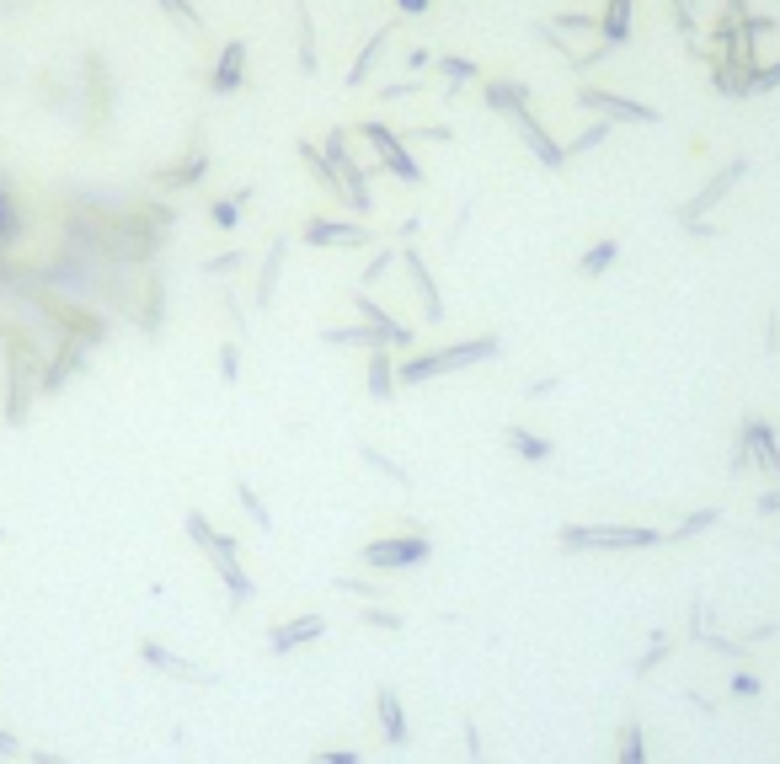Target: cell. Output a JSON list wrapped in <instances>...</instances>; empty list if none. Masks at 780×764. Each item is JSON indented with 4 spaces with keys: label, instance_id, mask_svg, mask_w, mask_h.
Instances as JSON below:
<instances>
[{
    "label": "cell",
    "instance_id": "40",
    "mask_svg": "<svg viewBox=\"0 0 780 764\" xmlns=\"http://www.w3.org/2000/svg\"><path fill=\"white\" fill-rule=\"evenodd\" d=\"M743 86H748V97H754V91H770V86H780V65H770V70H754Z\"/></svg>",
    "mask_w": 780,
    "mask_h": 764
},
{
    "label": "cell",
    "instance_id": "16",
    "mask_svg": "<svg viewBox=\"0 0 780 764\" xmlns=\"http://www.w3.org/2000/svg\"><path fill=\"white\" fill-rule=\"evenodd\" d=\"M396 391H401V374H396V364H390V348H374L369 353V396L390 401Z\"/></svg>",
    "mask_w": 780,
    "mask_h": 764
},
{
    "label": "cell",
    "instance_id": "33",
    "mask_svg": "<svg viewBox=\"0 0 780 764\" xmlns=\"http://www.w3.org/2000/svg\"><path fill=\"white\" fill-rule=\"evenodd\" d=\"M204 177V155H193V161H182V166H171L161 182H171V187H187V182H198Z\"/></svg>",
    "mask_w": 780,
    "mask_h": 764
},
{
    "label": "cell",
    "instance_id": "48",
    "mask_svg": "<svg viewBox=\"0 0 780 764\" xmlns=\"http://www.w3.org/2000/svg\"><path fill=\"white\" fill-rule=\"evenodd\" d=\"M0 540H6V529H0Z\"/></svg>",
    "mask_w": 780,
    "mask_h": 764
},
{
    "label": "cell",
    "instance_id": "24",
    "mask_svg": "<svg viewBox=\"0 0 780 764\" xmlns=\"http://www.w3.org/2000/svg\"><path fill=\"white\" fill-rule=\"evenodd\" d=\"M631 33V0H610V17L599 22V38H604V49H610V43H620Z\"/></svg>",
    "mask_w": 780,
    "mask_h": 764
},
{
    "label": "cell",
    "instance_id": "49",
    "mask_svg": "<svg viewBox=\"0 0 780 764\" xmlns=\"http://www.w3.org/2000/svg\"><path fill=\"white\" fill-rule=\"evenodd\" d=\"M0 764H6V759H0Z\"/></svg>",
    "mask_w": 780,
    "mask_h": 764
},
{
    "label": "cell",
    "instance_id": "12",
    "mask_svg": "<svg viewBox=\"0 0 780 764\" xmlns=\"http://www.w3.org/2000/svg\"><path fill=\"white\" fill-rule=\"evenodd\" d=\"M583 107H594V113H604V118H626V123H658V107L615 97V91H599V86H583Z\"/></svg>",
    "mask_w": 780,
    "mask_h": 764
},
{
    "label": "cell",
    "instance_id": "4",
    "mask_svg": "<svg viewBox=\"0 0 780 764\" xmlns=\"http://www.w3.org/2000/svg\"><path fill=\"white\" fill-rule=\"evenodd\" d=\"M732 471H764V476H780V444H775V428L764 423V417H743L738 449H732Z\"/></svg>",
    "mask_w": 780,
    "mask_h": 764
},
{
    "label": "cell",
    "instance_id": "3",
    "mask_svg": "<svg viewBox=\"0 0 780 764\" xmlns=\"http://www.w3.org/2000/svg\"><path fill=\"white\" fill-rule=\"evenodd\" d=\"M428 556H433V540L423 535V529H407V535H380V540H369L364 551H358V561H364L369 572H407V567H423Z\"/></svg>",
    "mask_w": 780,
    "mask_h": 764
},
{
    "label": "cell",
    "instance_id": "18",
    "mask_svg": "<svg viewBox=\"0 0 780 764\" xmlns=\"http://www.w3.org/2000/svg\"><path fill=\"white\" fill-rule=\"evenodd\" d=\"M615 764H647V732H642V722H620V732H615Z\"/></svg>",
    "mask_w": 780,
    "mask_h": 764
},
{
    "label": "cell",
    "instance_id": "23",
    "mask_svg": "<svg viewBox=\"0 0 780 764\" xmlns=\"http://www.w3.org/2000/svg\"><path fill=\"white\" fill-rule=\"evenodd\" d=\"M487 102L497 107V113H524V107H529V91L513 86V81H492V86H487Z\"/></svg>",
    "mask_w": 780,
    "mask_h": 764
},
{
    "label": "cell",
    "instance_id": "32",
    "mask_svg": "<svg viewBox=\"0 0 780 764\" xmlns=\"http://www.w3.org/2000/svg\"><path fill=\"white\" fill-rule=\"evenodd\" d=\"M300 65H305V75L316 70V33H310V11L300 6Z\"/></svg>",
    "mask_w": 780,
    "mask_h": 764
},
{
    "label": "cell",
    "instance_id": "5",
    "mask_svg": "<svg viewBox=\"0 0 780 764\" xmlns=\"http://www.w3.org/2000/svg\"><path fill=\"white\" fill-rule=\"evenodd\" d=\"M332 348H412V326H401V321H390V326H326L321 332Z\"/></svg>",
    "mask_w": 780,
    "mask_h": 764
},
{
    "label": "cell",
    "instance_id": "36",
    "mask_svg": "<svg viewBox=\"0 0 780 764\" xmlns=\"http://www.w3.org/2000/svg\"><path fill=\"white\" fill-rule=\"evenodd\" d=\"M727 690H732V695H743V700H754V695L764 690V684H759V674H748V668H738V674L727 679Z\"/></svg>",
    "mask_w": 780,
    "mask_h": 764
},
{
    "label": "cell",
    "instance_id": "8",
    "mask_svg": "<svg viewBox=\"0 0 780 764\" xmlns=\"http://www.w3.org/2000/svg\"><path fill=\"white\" fill-rule=\"evenodd\" d=\"M326 636V615H294V620H278V626L268 631V652L273 658H289V652H300V647H310V642H321Z\"/></svg>",
    "mask_w": 780,
    "mask_h": 764
},
{
    "label": "cell",
    "instance_id": "21",
    "mask_svg": "<svg viewBox=\"0 0 780 764\" xmlns=\"http://www.w3.org/2000/svg\"><path fill=\"white\" fill-rule=\"evenodd\" d=\"M668 658H674V636H668V631H652V642H647V652H642V658L631 663V674H636V679H647L652 668H663Z\"/></svg>",
    "mask_w": 780,
    "mask_h": 764
},
{
    "label": "cell",
    "instance_id": "38",
    "mask_svg": "<svg viewBox=\"0 0 780 764\" xmlns=\"http://www.w3.org/2000/svg\"><path fill=\"white\" fill-rule=\"evenodd\" d=\"M465 754H471V764H492L487 759V743H481V732H476V716L465 722Z\"/></svg>",
    "mask_w": 780,
    "mask_h": 764
},
{
    "label": "cell",
    "instance_id": "27",
    "mask_svg": "<svg viewBox=\"0 0 780 764\" xmlns=\"http://www.w3.org/2000/svg\"><path fill=\"white\" fill-rule=\"evenodd\" d=\"M332 588H337V594H353L358 604H385V599H390L385 588H380V583H369V578H337Z\"/></svg>",
    "mask_w": 780,
    "mask_h": 764
},
{
    "label": "cell",
    "instance_id": "45",
    "mask_svg": "<svg viewBox=\"0 0 780 764\" xmlns=\"http://www.w3.org/2000/svg\"><path fill=\"white\" fill-rule=\"evenodd\" d=\"M764 519H770V513H780V487H770V492H759V503H754Z\"/></svg>",
    "mask_w": 780,
    "mask_h": 764
},
{
    "label": "cell",
    "instance_id": "26",
    "mask_svg": "<svg viewBox=\"0 0 780 764\" xmlns=\"http://www.w3.org/2000/svg\"><path fill=\"white\" fill-rule=\"evenodd\" d=\"M358 626H369V631H401V626H407V615L390 610V604H364V610H358Z\"/></svg>",
    "mask_w": 780,
    "mask_h": 764
},
{
    "label": "cell",
    "instance_id": "13",
    "mask_svg": "<svg viewBox=\"0 0 780 764\" xmlns=\"http://www.w3.org/2000/svg\"><path fill=\"white\" fill-rule=\"evenodd\" d=\"M369 230L358 220H305V246H364Z\"/></svg>",
    "mask_w": 780,
    "mask_h": 764
},
{
    "label": "cell",
    "instance_id": "1",
    "mask_svg": "<svg viewBox=\"0 0 780 764\" xmlns=\"http://www.w3.org/2000/svg\"><path fill=\"white\" fill-rule=\"evenodd\" d=\"M497 353H503V337H497V332H481V337L449 342V348H433V353H412L396 374H401V385H428V380H439V374L487 364V358H497Z\"/></svg>",
    "mask_w": 780,
    "mask_h": 764
},
{
    "label": "cell",
    "instance_id": "44",
    "mask_svg": "<svg viewBox=\"0 0 780 764\" xmlns=\"http://www.w3.org/2000/svg\"><path fill=\"white\" fill-rule=\"evenodd\" d=\"M22 759H27V764H75V759H65V754H54V748H27Z\"/></svg>",
    "mask_w": 780,
    "mask_h": 764
},
{
    "label": "cell",
    "instance_id": "25",
    "mask_svg": "<svg viewBox=\"0 0 780 764\" xmlns=\"http://www.w3.org/2000/svg\"><path fill=\"white\" fill-rule=\"evenodd\" d=\"M236 503L246 508V519H252V524L262 529V535H268V529H273V513H268V503H262V497H257V487H252V481H236Z\"/></svg>",
    "mask_w": 780,
    "mask_h": 764
},
{
    "label": "cell",
    "instance_id": "6",
    "mask_svg": "<svg viewBox=\"0 0 780 764\" xmlns=\"http://www.w3.org/2000/svg\"><path fill=\"white\" fill-rule=\"evenodd\" d=\"M209 561H214V572H220V583H225V594H230V604H252L257 599V583L246 578V567H241V545H236V535H220L209 545Z\"/></svg>",
    "mask_w": 780,
    "mask_h": 764
},
{
    "label": "cell",
    "instance_id": "39",
    "mask_svg": "<svg viewBox=\"0 0 780 764\" xmlns=\"http://www.w3.org/2000/svg\"><path fill=\"white\" fill-rule=\"evenodd\" d=\"M220 374H225L230 385L241 380V348H236V342H225V348H220Z\"/></svg>",
    "mask_w": 780,
    "mask_h": 764
},
{
    "label": "cell",
    "instance_id": "2",
    "mask_svg": "<svg viewBox=\"0 0 780 764\" xmlns=\"http://www.w3.org/2000/svg\"><path fill=\"white\" fill-rule=\"evenodd\" d=\"M561 551H647V545H668V529L652 524H567L556 535Z\"/></svg>",
    "mask_w": 780,
    "mask_h": 764
},
{
    "label": "cell",
    "instance_id": "7",
    "mask_svg": "<svg viewBox=\"0 0 780 764\" xmlns=\"http://www.w3.org/2000/svg\"><path fill=\"white\" fill-rule=\"evenodd\" d=\"M748 177V161H743V155H738V161H727L722 171H716V177L706 182V187H700V193L690 198V204H679V225H695V220H706V214L716 209V204H722V198L732 193V187H738Z\"/></svg>",
    "mask_w": 780,
    "mask_h": 764
},
{
    "label": "cell",
    "instance_id": "37",
    "mask_svg": "<svg viewBox=\"0 0 780 764\" xmlns=\"http://www.w3.org/2000/svg\"><path fill=\"white\" fill-rule=\"evenodd\" d=\"M310 764H364L358 748H321V754H310Z\"/></svg>",
    "mask_w": 780,
    "mask_h": 764
},
{
    "label": "cell",
    "instance_id": "15",
    "mask_svg": "<svg viewBox=\"0 0 780 764\" xmlns=\"http://www.w3.org/2000/svg\"><path fill=\"white\" fill-rule=\"evenodd\" d=\"M503 444H508L519 460H529V465H545V460L556 455V444L545 439V433H529V428H519V423H513V428L503 433Z\"/></svg>",
    "mask_w": 780,
    "mask_h": 764
},
{
    "label": "cell",
    "instance_id": "46",
    "mask_svg": "<svg viewBox=\"0 0 780 764\" xmlns=\"http://www.w3.org/2000/svg\"><path fill=\"white\" fill-rule=\"evenodd\" d=\"M556 385H561V374H540V380H535V385H529V396H551V391H556Z\"/></svg>",
    "mask_w": 780,
    "mask_h": 764
},
{
    "label": "cell",
    "instance_id": "35",
    "mask_svg": "<svg viewBox=\"0 0 780 764\" xmlns=\"http://www.w3.org/2000/svg\"><path fill=\"white\" fill-rule=\"evenodd\" d=\"M236 214H241V198H214L209 220H214V225H220V230H230V225H236Z\"/></svg>",
    "mask_w": 780,
    "mask_h": 764
},
{
    "label": "cell",
    "instance_id": "43",
    "mask_svg": "<svg viewBox=\"0 0 780 764\" xmlns=\"http://www.w3.org/2000/svg\"><path fill=\"white\" fill-rule=\"evenodd\" d=\"M241 268V252H225V257H209L204 273H236Z\"/></svg>",
    "mask_w": 780,
    "mask_h": 764
},
{
    "label": "cell",
    "instance_id": "30",
    "mask_svg": "<svg viewBox=\"0 0 780 764\" xmlns=\"http://www.w3.org/2000/svg\"><path fill=\"white\" fill-rule=\"evenodd\" d=\"M433 70H444L449 81H471V75H476V65H471L465 54H444V59H433Z\"/></svg>",
    "mask_w": 780,
    "mask_h": 764
},
{
    "label": "cell",
    "instance_id": "41",
    "mask_svg": "<svg viewBox=\"0 0 780 764\" xmlns=\"http://www.w3.org/2000/svg\"><path fill=\"white\" fill-rule=\"evenodd\" d=\"M27 754V748H22V738H17V732H11V727H0V759H22Z\"/></svg>",
    "mask_w": 780,
    "mask_h": 764
},
{
    "label": "cell",
    "instance_id": "42",
    "mask_svg": "<svg viewBox=\"0 0 780 764\" xmlns=\"http://www.w3.org/2000/svg\"><path fill=\"white\" fill-rule=\"evenodd\" d=\"M161 6H166V11H171V17H177L182 27H198V11L187 6V0H161Z\"/></svg>",
    "mask_w": 780,
    "mask_h": 764
},
{
    "label": "cell",
    "instance_id": "9",
    "mask_svg": "<svg viewBox=\"0 0 780 764\" xmlns=\"http://www.w3.org/2000/svg\"><path fill=\"white\" fill-rule=\"evenodd\" d=\"M374 722H380V738H385L390 748H407V743H412L407 706H401V695L390 690V684H380V690H374Z\"/></svg>",
    "mask_w": 780,
    "mask_h": 764
},
{
    "label": "cell",
    "instance_id": "29",
    "mask_svg": "<svg viewBox=\"0 0 780 764\" xmlns=\"http://www.w3.org/2000/svg\"><path fill=\"white\" fill-rule=\"evenodd\" d=\"M364 460H369V465H374V471H380V476H390V481H396V487H412L407 465H396L390 455H380V449H364Z\"/></svg>",
    "mask_w": 780,
    "mask_h": 764
},
{
    "label": "cell",
    "instance_id": "28",
    "mask_svg": "<svg viewBox=\"0 0 780 764\" xmlns=\"http://www.w3.org/2000/svg\"><path fill=\"white\" fill-rule=\"evenodd\" d=\"M182 529H187V540H193V545H204V551H209L214 540H220V529H214V524H209V519H204V513H198V508H187Z\"/></svg>",
    "mask_w": 780,
    "mask_h": 764
},
{
    "label": "cell",
    "instance_id": "17",
    "mask_svg": "<svg viewBox=\"0 0 780 764\" xmlns=\"http://www.w3.org/2000/svg\"><path fill=\"white\" fill-rule=\"evenodd\" d=\"M615 257H620V241L604 236V241H594L583 257H577V273H583V278H604V273L615 268Z\"/></svg>",
    "mask_w": 780,
    "mask_h": 764
},
{
    "label": "cell",
    "instance_id": "31",
    "mask_svg": "<svg viewBox=\"0 0 780 764\" xmlns=\"http://www.w3.org/2000/svg\"><path fill=\"white\" fill-rule=\"evenodd\" d=\"M599 139H610V118H604V123H588V129H583V134H577L572 145H567V155H583V150H594Z\"/></svg>",
    "mask_w": 780,
    "mask_h": 764
},
{
    "label": "cell",
    "instance_id": "47",
    "mask_svg": "<svg viewBox=\"0 0 780 764\" xmlns=\"http://www.w3.org/2000/svg\"><path fill=\"white\" fill-rule=\"evenodd\" d=\"M401 6H407V11H423V6H428V0H401Z\"/></svg>",
    "mask_w": 780,
    "mask_h": 764
},
{
    "label": "cell",
    "instance_id": "20",
    "mask_svg": "<svg viewBox=\"0 0 780 764\" xmlns=\"http://www.w3.org/2000/svg\"><path fill=\"white\" fill-rule=\"evenodd\" d=\"M241 59H246V43H225V54H220V65H214V91H236L241 86Z\"/></svg>",
    "mask_w": 780,
    "mask_h": 764
},
{
    "label": "cell",
    "instance_id": "34",
    "mask_svg": "<svg viewBox=\"0 0 780 764\" xmlns=\"http://www.w3.org/2000/svg\"><path fill=\"white\" fill-rule=\"evenodd\" d=\"M396 257H401L396 246H380V252L369 257V268H364V284H374V278H385L390 268H396Z\"/></svg>",
    "mask_w": 780,
    "mask_h": 764
},
{
    "label": "cell",
    "instance_id": "19",
    "mask_svg": "<svg viewBox=\"0 0 780 764\" xmlns=\"http://www.w3.org/2000/svg\"><path fill=\"white\" fill-rule=\"evenodd\" d=\"M284 252H289V246H284V241H273V246H268V257H262V273H257V305H262V310L273 305L278 273H284Z\"/></svg>",
    "mask_w": 780,
    "mask_h": 764
},
{
    "label": "cell",
    "instance_id": "14",
    "mask_svg": "<svg viewBox=\"0 0 780 764\" xmlns=\"http://www.w3.org/2000/svg\"><path fill=\"white\" fill-rule=\"evenodd\" d=\"M401 262H407L412 284H417V294H423V316H428V321H444V300H439V284H433L423 252H417V246H401Z\"/></svg>",
    "mask_w": 780,
    "mask_h": 764
},
{
    "label": "cell",
    "instance_id": "22",
    "mask_svg": "<svg viewBox=\"0 0 780 764\" xmlns=\"http://www.w3.org/2000/svg\"><path fill=\"white\" fill-rule=\"evenodd\" d=\"M711 524H722V508H695V513H684V519L668 529V545H674V540H690V535H706Z\"/></svg>",
    "mask_w": 780,
    "mask_h": 764
},
{
    "label": "cell",
    "instance_id": "11",
    "mask_svg": "<svg viewBox=\"0 0 780 764\" xmlns=\"http://www.w3.org/2000/svg\"><path fill=\"white\" fill-rule=\"evenodd\" d=\"M364 139H374V145H380V161L396 171L401 182H423V171H417V161L407 155V145H401V134L396 129H385V123H364V129H358Z\"/></svg>",
    "mask_w": 780,
    "mask_h": 764
},
{
    "label": "cell",
    "instance_id": "10",
    "mask_svg": "<svg viewBox=\"0 0 780 764\" xmlns=\"http://www.w3.org/2000/svg\"><path fill=\"white\" fill-rule=\"evenodd\" d=\"M139 658H145L150 668H161V674H171V679H182V684H220L204 663L182 658V652H166L161 642H139Z\"/></svg>",
    "mask_w": 780,
    "mask_h": 764
}]
</instances>
